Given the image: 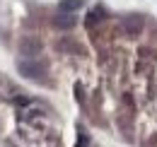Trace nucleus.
<instances>
[{
    "mask_svg": "<svg viewBox=\"0 0 157 147\" xmlns=\"http://www.w3.org/2000/svg\"><path fill=\"white\" fill-rule=\"evenodd\" d=\"M20 48H22V53L27 55V58H34V55L41 53V41L36 36H24L20 41Z\"/></svg>",
    "mask_w": 157,
    "mask_h": 147,
    "instance_id": "obj_2",
    "label": "nucleus"
},
{
    "mask_svg": "<svg viewBox=\"0 0 157 147\" xmlns=\"http://www.w3.org/2000/svg\"><path fill=\"white\" fill-rule=\"evenodd\" d=\"M85 2L82 0H60L58 10H63V12H75V10H80Z\"/></svg>",
    "mask_w": 157,
    "mask_h": 147,
    "instance_id": "obj_4",
    "label": "nucleus"
},
{
    "mask_svg": "<svg viewBox=\"0 0 157 147\" xmlns=\"http://www.w3.org/2000/svg\"><path fill=\"white\" fill-rule=\"evenodd\" d=\"M12 104H15V106H24V109H27V106L32 104V99H29V96H24V94H17V96L12 99Z\"/></svg>",
    "mask_w": 157,
    "mask_h": 147,
    "instance_id": "obj_5",
    "label": "nucleus"
},
{
    "mask_svg": "<svg viewBox=\"0 0 157 147\" xmlns=\"http://www.w3.org/2000/svg\"><path fill=\"white\" fill-rule=\"evenodd\" d=\"M53 27H58V29H73V27H75V15L60 10V15L53 17Z\"/></svg>",
    "mask_w": 157,
    "mask_h": 147,
    "instance_id": "obj_3",
    "label": "nucleus"
},
{
    "mask_svg": "<svg viewBox=\"0 0 157 147\" xmlns=\"http://www.w3.org/2000/svg\"><path fill=\"white\" fill-rule=\"evenodd\" d=\"M17 70H20L24 77H29V80L44 82L46 65H44V60H39V58L34 55V58H20V60H17Z\"/></svg>",
    "mask_w": 157,
    "mask_h": 147,
    "instance_id": "obj_1",
    "label": "nucleus"
}]
</instances>
